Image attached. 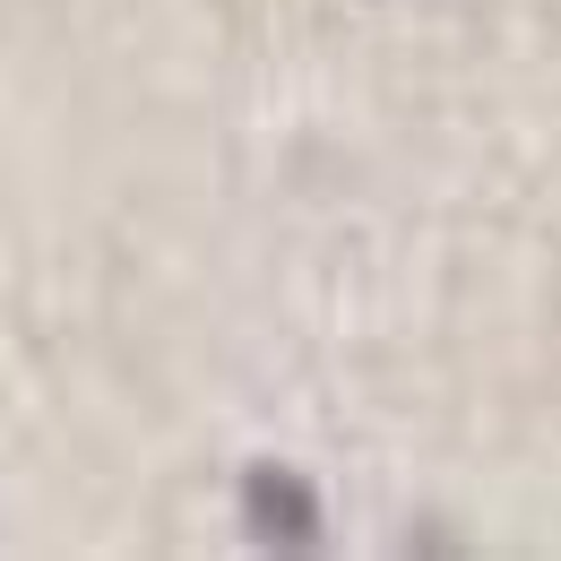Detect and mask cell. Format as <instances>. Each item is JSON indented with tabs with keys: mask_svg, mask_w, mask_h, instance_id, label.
I'll return each instance as SVG.
<instances>
[{
	"mask_svg": "<svg viewBox=\"0 0 561 561\" xmlns=\"http://www.w3.org/2000/svg\"><path fill=\"white\" fill-rule=\"evenodd\" d=\"M242 510H251V536H260V545H277V553L320 545V492L302 484L294 467H251Z\"/></svg>",
	"mask_w": 561,
	"mask_h": 561,
	"instance_id": "cell-1",
	"label": "cell"
}]
</instances>
